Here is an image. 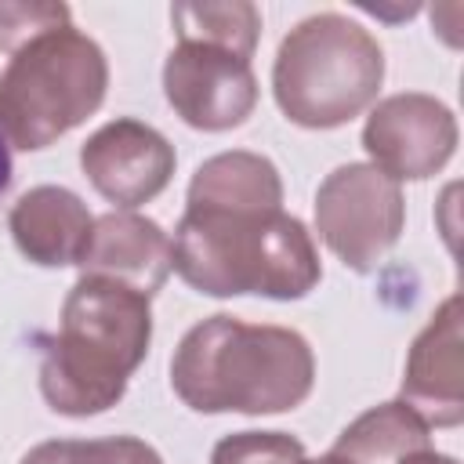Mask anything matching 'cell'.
<instances>
[{
	"instance_id": "cell-8",
	"label": "cell",
	"mask_w": 464,
	"mask_h": 464,
	"mask_svg": "<svg viewBox=\"0 0 464 464\" xmlns=\"http://www.w3.org/2000/svg\"><path fill=\"white\" fill-rule=\"evenodd\" d=\"M167 105L196 130L243 127L257 105V76L246 58L207 44H178L163 62Z\"/></svg>"
},
{
	"instance_id": "cell-2",
	"label": "cell",
	"mask_w": 464,
	"mask_h": 464,
	"mask_svg": "<svg viewBox=\"0 0 464 464\" xmlns=\"http://www.w3.org/2000/svg\"><path fill=\"white\" fill-rule=\"evenodd\" d=\"M312 384L315 355L297 330L228 312L196 323L170 359V388L196 413H286L312 395Z\"/></svg>"
},
{
	"instance_id": "cell-10",
	"label": "cell",
	"mask_w": 464,
	"mask_h": 464,
	"mask_svg": "<svg viewBox=\"0 0 464 464\" xmlns=\"http://www.w3.org/2000/svg\"><path fill=\"white\" fill-rule=\"evenodd\" d=\"M399 399L417 410L428 428H457L464 420V334L460 294H450L428 326L413 337Z\"/></svg>"
},
{
	"instance_id": "cell-7",
	"label": "cell",
	"mask_w": 464,
	"mask_h": 464,
	"mask_svg": "<svg viewBox=\"0 0 464 464\" xmlns=\"http://www.w3.org/2000/svg\"><path fill=\"white\" fill-rule=\"evenodd\" d=\"M457 116L446 102L420 91L381 98L362 123L370 163L392 181H424L457 152Z\"/></svg>"
},
{
	"instance_id": "cell-6",
	"label": "cell",
	"mask_w": 464,
	"mask_h": 464,
	"mask_svg": "<svg viewBox=\"0 0 464 464\" xmlns=\"http://www.w3.org/2000/svg\"><path fill=\"white\" fill-rule=\"evenodd\" d=\"M406 196L373 163H341L315 188V232L352 272H373L399 243Z\"/></svg>"
},
{
	"instance_id": "cell-18",
	"label": "cell",
	"mask_w": 464,
	"mask_h": 464,
	"mask_svg": "<svg viewBox=\"0 0 464 464\" xmlns=\"http://www.w3.org/2000/svg\"><path fill=\"white\" fill-rule=\"evenodd\" d=\"M72 14L54 0H0V51H18L33 36L69 25Z\"/></svg>"
},
{
	"instance_id": "cell-21",
	"label": "cell",
	"mask_w": 464,
	"mask_h": 464,
	"mask_svg": "<svg viewBox=\"0 0 464 464\" xmlns=\"http://www.w3.org/2000/svg\"><path fill=\"white\" fill-rule=\"evenodd\" d=\"M301 464H348V460L337 457V453H323V457H304Z\"/></svg>"
},
{
	"instance_id": "cell-13",
	"label": "cell",
	"mask_w": 464,
	"mask_h": 464,
	"mask_svg": "<svg viewBox=\"0 0 464 464\" xmlns=\"http://www.w3.org/2000/svg\"><path fill=\"white\" fill-rule=\"evenodd\" d=\"M185 207L221 210H283V178L261 152L232 149L203 160L188 181Z\"/></svg>"
},
{
	"instance_id": "cell-15",
	"label": "cell",
	"mask_w": 464,
	"mask_h": 464,
	"mask_svg": "<svg viewBox=\"0 0 464 464\" xmlns=\"http://www.w3.org/2000/svg\"><path fill=\"white\" fill-rule=\"evenodd\" d=\"M170 25L178 33V44H207L250 62L261 36V11L246 0L178 4L170 7Z\"/></svg>"
},
{
	"instance_id": "cell-16",
	"label": "cell",
	"mask_w": 464,
	"mask_h": 464,
	"mask_svg": "<svg viewBox=\"0 0 464 464\" xmlns=\"http://www.w3.org/2000/svg\"><path fill=\"white\" fill-rule=\"evenodd\" d=\"M18 464H163V457L138 435L109 439H47Z\"/></svg>"
},
{
	"instance_id": "cell-1",
	"label": "cell",
	"mask_w": 464,
	"mask_h": 464,
	"mask_svg": "<svg viewBox=\"0 0 464 464\" xmlns=\"http://www.w3.org/2000/svg\"><path fill=\"white\" fill-rule=\"evenodd\" d=\"M152 344V297L105 279L80 276L65 301L58 334L40 341V395L62 417H98L127 395L130 373Z\"/></svg>"
},
{
	"instance_id": "cell-11",
	"label": "cell",
	"mask_w": 464,
	"mask_h": 464,
	"mask_svg": "<svg viewBox=\"0 0 464 464\" xmlns=\"http://www.w3.org/2000/svg\"><path fill=\"white\" fill-rule=\"evenodd\" d=\"M170 261V236L152 218L134 210H109L91 225L80 276H105L152 297L174 272Z\"/></svg>"
},
{
	"instance_id": "cell-5",
	"label": "cell",
	"mask_w": 464,
	"mask_h": 464,
	"mask_svg": "<svg viewBox=\"0 0 464 464\" xmlns=\"http://www.w3.org/2000/svg\"><path fill=\"white\" fill-rule=\"evenodd\" d=\"M109 91L105 51L72 22L22 44L0 72V138L40 152L94 116Z\"/></svg>"
},
{
	"instance_id": "cell-20",
	"label": "cell",
	"mask_w": 464,
	"mask_h": 464,
	"mask_svg": "<svg viewBox=\"0 0 464 464\" xmlns=\"http://www.w3.org/2000/svg\"><path fill=\"white\" fill-rule=\"evenodd\" d=\"M399 464H457V460L446 457V453H435V450H420V453H410V457L399 460Z\"/></svg>"
},
{
	"instance_id": "cell-19",
	"label": "cell",
	"mask_w": 464,
	"mask_h": 464,
	"mask_svg": "<svg viewBox=\"0 0 464 464\" xmlns=\"http://www.w3.org/2000/svg\"><path fill=\"white\" fill-rule=\"evenodd\" d=\"M11 178H14V167H11V149H7V141L0 138V196L11 188Z\"/></svg>"
},
{
	"instance_id": "cell-4",
	"label": "cell",
	"mask_w": 464,
	"mask_h": 464,
	"mask_svg": "<svg viewBox=\"0 0 464 464\" xmlns=\"http://www.w3.org/2000/svg\"><path fill=\"white\" fill-rule=\"evenodd\" d=\"M384 83V51L348 14L323 11L297 22L272 62L279 112L308 130H334L366 112Z\"/></svg>"
},
{
	"instance_id": "cell-9",
	"label": "cell",
	"mask_w": 464,
	"mask_h": 464,
	"mask_svg": "<svg viewBox=\"0 0 464 464\" xmlns=\"http://www.w3.org/2000/svg\"><path fill=\"white\" fill-rule=\"evenodd\" d=\"M174 163V145L152 123L130 116L109 120L80 145V170L116 210H134L156 199L170 185Z\"/></svg>"
},
{
	"instance_id": "cell-12",
	"label": "cell",
	"mask_w": 464,
	"mask_h": 464,
	"mask_svg": "<svg viewBox=\"0 0 464 464\" xmlns=\"http://www.w3.org/2000/svg\"><path fill=\"white\" fill-rule=\"evenodd\" d=\"M94 214L65 185H36L22 192L7 214L18 254L40 268L80 265Z\"/></svg>"
},
{
	"instance_id": "cell-14",
	"label": "cell",
	"mask_w": 464,
	"mask_h": 464,
	"mask_svg": "<svg viewBox=\"0 0 464 464\" xmlns=\"http://www.w3.org/2000/svg\"><path fill=\"white\" fill-rule=\"evenodd\" d=\"M420 450H431V428L413 406L392 399L370 406L348 428H341L330 453L344 457L348 464H399Z\"/></svg>"
},
{
	"instance_id": "cell-3",
	"label": "cell",
	"mask_w": 464,
	"mask_h": 464,
	"mask_svg": "<svg viewBox=\"0 0 464 464\" xmlns=\"http://www.w3.org/2000/svg\"><path fill=\"white\" fill-rule=\"evenodd\" d=\"M170 250V268L207 297L297 301L323 279L312 232L286 210L185 207Z\"/></svg>"
},
{
	"instance_id": "cell-17",
	"label": "cell",
	"mask_w": 464,
	"mask_h": 464,
	"mask_svg": "<svg viewBox=\"0 0 464 464\" xmlns=\"http://www.w3.org/2000/svg\"><path fill=\"white\" fill-rule=\"evenodd\" d=\"M304 460V442L286 435V431H236L225 435L210 464H301Z\"/></svg>"
}]
</instances>
